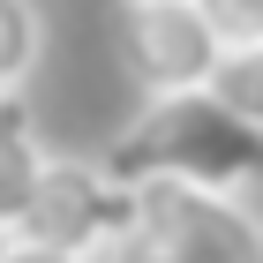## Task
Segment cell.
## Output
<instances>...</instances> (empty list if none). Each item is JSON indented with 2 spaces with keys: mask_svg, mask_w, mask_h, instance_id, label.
Wrapping results in <instances>:
<instances>
[{
  "mask_svg": "<svg viewBox=\"0 0 263 263\" xmlns=\"http://www.w3.org/2000/svg\"><path fill=\"white\" fill-rule=\"evenodd\" d=\"M45 53V15L38 0H0V98H15L23 76L38 68Z\"/></svg>",
  "mask_w": 263,
  "mask_h": 263,
  "instance_id": "6",
  "label": "cell"
},
{
  "mask_svg": "<svg viewBox=\"0 0 263 263\" xmlns=\"http://www.w3.org/2000/svg\"><path fill=\"white\" fill-rule=\"evenodd\" d=\"M211 98H218L226 113H241V121L263 136V45H241V53H226L218 83H211Z\"/></svg>",
  "mask_w": 263,
  "mask_h": 263,
  "instance_id": "7",
  "label": "cell"
},
{
  "mask_svg": "<svg viewBox=\"0 0 263 263\" xmlns=\"http://www.w3.org/2000/svg\"><path fill=\"white\" fill-rule=\"evenodd\" d=\"M15 248H23V241H15V233H8V226H0V263H8V256H15Z\"/></svg>",
  "mask_w": 263,
  "mask_h": 263,
  "instance_id": "11",
  "label": "cell"
},
{
  "mask_svg": "<svg viewBox=\"0 0 263 263\" xmlns=\"http://www.w3.org/2000/svg\"><path fill=\"white\" fill-rule=\"evenodd\" d=\"M8 263H76V256H53V248H15Z\"/></svg>",
  "mask_w": 263,
  "mask_h": 263,
  "instance_id": "10",
  "label": "cell"
},
{
  "mask_svg": "<svg viewBox=\"0 0 263 263\" xmlns=\"http://www.w3.org/2000/svg\"><path fill=\"white\" fill-rule=\"evenodd\" d=\"M211 30H218L226 53H241V45H263V0H196Z\"/></svg>",
  "mask_w": 263,
  "mask_h": 263,
  "instance_id": "8",
  "label": "cell"
},
{
  "mask_svg": "<svg viewBox=\"0 0 263 263\" xmlns=\"http://www.w3.org/2000/svg\"><path fill=\"white\" fill-rule=\"evenodd\" d=\"M45 165H53V151H45V136H38V113L23 105V90L0 98V226H8V233H23Z\"/></svg>",
  "mask_w": 263,
  "mask_h": 263,
  "instance_id": "5",
  "label": "cell"
},
{
  "mask_svg": "<svg viewBox=\"0 0 263 263\" xmlns=\"http://www.w3.org/2000/svg\"><path fill=\"white\" fill-rule=\"evenodd\" d=\"M15 241L76 256V263H105V256L143 241V188H121L98 158H61L53 151V165L38 181V203H30Z\"/></svg>",
  "mask_w": 263,
  "mask_h": 263,
  "instance_id": "2",
  "label": "cell"
},
{
  "mask_svg": "<svg viewBox=\"0 0 263 263\" xmlns=\"http://www.w3.org/2000/svg\"><path fill=\"white\" fill-rule=\"evenodd\" d=\"M98 165L121 188H211V196H241L263 181V136L226 113L211 90L196 98H151L136 121L98 151Z\"/></svg>",
  "mask_w": 263,
  "mask_h": 263,
  "instance_id": "1",
  "label": "cell"
},
{
  "mask_svg": "<svg viewBox=\"0 0 263 263\" xmlns=\"http://www.w3.org/2000/svg\"><path fill=\"white\" fill-rule=\"evenodd\" d=\"M143 241L165 263H263V218L248 196L211 188H143Z\"/></svg>",
  "mask_w": 263,
  "mask_h": 263,
  "instance_id": "4",
  "label": "cell"
},
{
  "mask_svg": "<svg viewBox=\"0 0 263 263\" xmlns=\"http://www.w3.org/2000/svg\"><path fill=\"white\" fill-rule=\"evenodd\" d=\"M105 263H165V256H158L151 241H136V248H121V256H105Z\"/></svg>",
  "mask_w": 263,
  "mask_h": 263,
  "instance_id": "9",
  "label": "cell"
},
{
  "mask_svg": "<svg viewBox=\"0 0 263 263\" xmlns=\"http://www.w3.org/2000/svg\"><path fill=\"white\" fill-rule=\"evenodd\" d=\"M113 38H121V68L143 83V105L151 98H196L226 68V45L196 0H121Z\"/></svg>",
  "mask_w": 263,
  "mask_h": 263,
  "instance_id": "3",
  "label": "cell"
}]
</instances>
